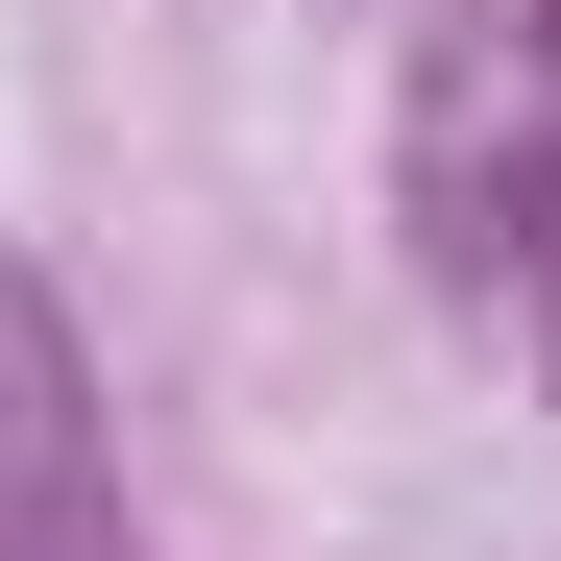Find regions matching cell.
<instances>
[{"label":"cell","instance_id":"cell-2","mask_svg":"<svg viewBox=\"0 0 561 561\" xmlns=\"http://www.w3.org/2000/svg\"><path fill=\"white\" fill-rule=\"evenodd\" d=\"M0 561H147L123 513V415H99V342L25 244H0Z\"/></svg>","mask_w":561,"mask_h":561},{"label":"cell","instance_id":"cell-1","mask_svg":"<svg viewBox=\"0 0 561 561\" xmlns=\"http://www.w3.org/2000/svg\"><path fill=\"white\" fill-rule=\"evenodd\" d=\"M391 196H415V268H439V294L561 366V0H415Z\"/></svg>","mask_w":561,"mask_h":561}]
</instances>
